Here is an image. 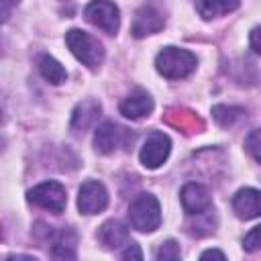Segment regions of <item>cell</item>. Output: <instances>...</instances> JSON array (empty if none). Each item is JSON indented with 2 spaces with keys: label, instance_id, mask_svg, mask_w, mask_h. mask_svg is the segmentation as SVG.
I'll use <instances>...</instances> for the list:
<instances>
[{
  "label": "cell",
  "instance_id": "1",
  "mask_svg": "<svg viewBox=\"0 0 261 261\" xmlns=\"http://www.w3.org/2000/svg\"><path fill=\"white\" fill-rule=\"evenodd\" d=\"M198 65V59L192 51L179 47H165L157 53L155 67L167 80H181L188 77Z\"/></svg>",
  "mask_w": 261,
  "mask_h": 261
},
{
  "label": "cell",
  "instance_id": "2",
  "mask_svg": "<svg viewBox=\"0 0 261 261\" xmlns=\"http://www.w3.org/2000/svg\"><path fill=\"white\" fill-rule=\"evenodd\" d=\"M130 226L139 232H153L161 224V208L155 196L139 194L128 206Z\"/></svg>",
  "mask_w": 261,
  "mask_h": 261
},
{
  "label": "cell",
  "instance_id": "3",
  "mask_svg": "<svg viewBox=\"0 0 261 261\" xmlns=\"http://www.w3.org/2000/svg\"><path fill=\"white\" fill-rule=\"evenodd\" d=\"M65 43H67L69 51L84 65H88L90 69H98L100 63L104 61V47H102V43L96 37H92V35H88V33H84L80 29L67 31Z\"/></svg>",
  "mask_w": 261,
  "mask_h": 261
},
{
  "label": "cell",
  "instance_id": "4",
  "mask_svg": "<svg viewBox=\"0 0 261 261\" xmlns=\"http://www.w3.org/2000/svg\"><path fill=\"white\" fill-rule=\"evenodd\" d=\"M27 198L35 206H41V208L51 210L55 214H61L65 210V204H67L65 188L59 181H43V184L31 188Z\"/></svg>",
  "mask_w": 261,
  "mask_h": 261
},
{
  "label": "cell",
  "instance_id": "5",
  "mask_svg": "<svg viewBox=\"0 0 261 261\" xmlns=\"http://www.w3.org/2000/svg\"><path fill=\"white\" fill-rule=\"evenodd\" d=\"M169 151H171L169 137L163 133H151L141 147L139 159L147 169H157L165 163V159L169 157Z\"/></svg>",
  "mask_w": 261,
  "mask_h": 261
},
{
  "label": "cell",
  "instance_id": "6",
  "mask_svg": "<svg viewBox=\"0 0 261 261\" xmlns=\"http://www.w3.org/2000/svg\"><path fill=\"white\" fill-rule=\"evenodd\" d=\"M84 14H86L88 22H92L94 27L104 31L106 35H116V31L120 27L118 8L112 2H90L86 6Z\"/></svg>",
  "mask_w": 261,
  "mask_h": 261
},
{
  "label": "cell",
  "instance_id": "7",
  "mask_svg": "<svg viewBox=\"0 0 261 261\" xmlns=\"http://www.w3.org/2000/svg\"><path fill=\"white\" fill-rule=\"evenodd\" d=\"M128 141L133 143V135L130 130L118 126L116 122H102L98 128H96V135H94V145L100 153L108 155V153H114L118 147L122 145H128Z\"/></svg>",
  "mask_w": 261,
  "mask_h": 261
},
{
  "label": "cell",
  "instance_id": "8",
  "mask_svg": "<svg viewBox=\"0 0 261 261\" xmlns=\"http://www.w3.org/2000/svg\"><path fill=\"white\" fill-rule=\"evenodd\" d=\"M108 206V192L100 181H86L77 194V208L82 214H98Z\"/></svg>",
  "mask_w": 261,
  "mask_h": 261
},
{
  "label": "cell",
  "instance_id": "9",
  "mask_svg": "<svg viewBox=\"0 0 261 261\" xmlns=\"http://www.w3.org/2000/svg\"><path fill=\"white\" fill-rule=\"evenodd\" d=\"M179 198H181L184 212L188 216H200V214L212 210V198H210L208 190L204 186H200V184H194V181L186 184L181 188Z\"/></svg>",
  "mask_w": 261,
  "mask_h": 261
},
{
  "label": "cell",
  "instance_id": "10",
  "mask_svg": "<svg viewBox=\"0 0 261 261\" xmlns=\"http://www.w3.org/2000/svg\"><path fill=\"white\" fill-rule=\"evenodd\" d=\"M165 20L161 16V12L153 6H143L137 10L135 14V20H133V27H130V33L135 39H143V37H149V35H155L163 29Z\"/></svg>",
  "mask_w": 261,
  "mask_h": 261
},
{
  "label": "cell",
  "instance_id": "11",
  "mask_svg": "<svg viewBox=\"0 0 261 261\" xmlns=\"http://www.w3.org/2000/svg\"><path fill=\"white\" fill-rule=\"evenodd\" d=\"M232 210L239 218L251 220L261 216V192L255 188H243L232 198Z\"/></svg>",
  "mask_w": 261,
  "mask_h": 261
},
{
  "label": "cell",
  "instance_id": "12",
  "mask_svg": "<svg viewBox=\"0 0 261 261\" xmlns=\"http://www.w3.org/2000/svg\"><path fill=\"white\" fill-rule=\"evenodd\" d=\"M120 112H122V116H126V118H130V120L145 118V116H149V114L153 112V98H151L145 90L137 88L135 92H130V94L122 100Z\"/></svg>",
  "mask_w": 261,
  "mask_h": 261
},
{
  "label": "cell",
  "instance_id": "13",
  "mask_svg": "<svg viewBox=\"0 0 261 261\" xmlns=\"http://www.w3.org/2000/svg\"><path fill=\"white\" fill-rule=\"evenodd\" d=\"M96 239L98 243L104 247V249H118L122 243H126L128 239V228L120 222V220H106L98 232H96Z\"/></svg>",
  "mask_w": 261,
  "mask_h": 261
},
{
  "label": "cell",
  "instance_id": "14",
  "mask_svg": "<svg viewBox=\"0 0 261 261\" xmlns=\"http://www.w3.org/2000/svg\"><path fill=\"white\" fill-rule=\"evenodd\" d=\"M100 104L96 100H84L73 108L71 114V130L73 133H84L88 130L100 116Z\"/></svg>",
  "mask_w": 261,
  "mask_h": 261
},
{
  "label": "cell",
  "instance_id": "15",
  "mask_svg": "<svg viewBox=\"0 0 261 261\" xmlns=\"http://www.w3.org/2000/svg\"><path fill=\"white\" fill-rule=\"evenodd\" d=\"M77 237L71 228H63L55 234L51 245V261H75Z\"/></svg>",
  "mask_w": 261,
  "mask_h": 261
},
{
  "label": "cell",
  "instance_id": "16",
  "mask_svg": "<svg viewBox=\"0 0 261 261\" xmlns=\"http://www.w3.org/2000/svg\"><path fill=\"white\" fill-rule=\"evenodd\" d=\"M37 63H39V71H41V75H43L49 84L59 86V84H63V82L67 80V71H65V67H63L57 59H53L51 55H41Z\"/></svg>",
  "mask_w": 261,
  "mask_h": 261
},
{
  "label": "cell",
  "instance_id": "17",
  "mask_svg": "<svg viewBox=\"0 0 261 261\" xmlns=\"http://www.w3.org/2000/svg\"><path fill=\"white\" fill-rule=\"evenodd\" d=\"M239 8V2H220V0H212V2H196V10L200 12V16L204 20L222 16L226 12H232Z\"/></svg>",
  "mask_w": 261,
  "mask_h": 261
},
{
  "label": "cell",
  "instance_id": "18",
  "mask_svg": "<svg viewBox=\"0 0 261 261\" xmlns=\"http://www.w3.org/2000/svg\"><path fill=\"white\" fill-rule=\"evenodd\" d=\"M212 116H214V120L220 124V126H232V124H237L243 116H245V110L243 108H239V106H226V104H218V106H214L212 108Z\"/></svg>",
  "mask_w": 261,
  "mask_h": 261
},
{
  "label": "cell",
  "instance_id": "19",
  "mask_svg": "<svg viewBox=\"0 0 261 261\" xmlns=\"http://www.w3.org/2000/svg\"><path fill=\"white\" fill-rule=\"evenodd\" d=\"M167 120L171 124H175L177 128L181 130H196V128H202V122L192 114V112H179V110H169L167 114Z\"/></svg>",
  "mask_w": 261,
  "mask_h": 261
},
{
  "label": "cell",
  "instance_id": "20",
  "mask_svg": "<svg viewBox=\"0 0 261 261\" xmlns=\"http://www.w3.org/2000/svg\"><path fill=\"white\" fill-rule=\"evenodd\" d=\"M155 261H181V253H179V245L173 239H167L159 245L157 253H155Z\"/></svg>",
  "mask_w": 261,
  "mask_h": 261
},
{
  "label": "cell",
  "instance_id": "21",
  "mask_svg": "<svg viewBox=\"0 0 261 261\" xmlns=\"http://www.w3.org/2000/svg\"><path fill=\"white\" fill-rule=\"evenodd\" d=\"M245 149H247V153H249L257 163H261V128H255V130H251V133L247 135V139H245Z\"/></svg>",
  "mask_w": 261,
  "mask_h": 261
},
{
  "label": "cell",
  "instance_id": "22",
  "mask_svg": "<svg viewBox=\"0 0 261 261\" xmlns=\"http://www.w3.org/2000/svg\"><path fill=\"white\" fill-rule=\"evenodd\" d=\"M243 247H245V251H249V253H253V251H261V224L255 226V228H251V230L245 234V239H243Z\"/></svg>",
  "mask_w": 261,
  "mask_h": 261
},
{
  "label": "cell",
  "instance_id": "23",
  "mask_svg": "<svg viewBox=\"0 0 261 261\" xmlns=\"http://www.w3.org/2000/svg\"><path fill=\"white\" fill-rule=\"evenodd\" d=\"M120 261H143V251L137 243H128L120 255Z\"/></svg>",
  "mask_w": 261,
  "mask_h": 261
},
{
  "label": "cell",
  "instance_id": "24",
  "mask_svg": "<svg viewBox=\"0 0 261 261\" xmlns=\"http://www.w3.org/2000/svg\"><path fill=\"white\" fill-rule=\"evenodd\" d=\"M249 43H251V49H253L257 55H261V27H255V29L251 31Z\"/></svg>",
  "mask_w": 261,
  "mask_h": 261
},
{
  "label": "cell",
  "instance_id": "25",
  "mask_svg": "<svg viewBox=\"0 0 261 261\" xmlns=\"http://www.w3.org/2000/svg\"><path fill=\"white\" fill-rule=\"evenodd\" d=\"M200 261H226V257L218 249H208V251H204L200 255Z\"/></svg>",
  "mask_w": 261,
  "mask_h": 261
},
{
  "label": "cell",
  "instance_id": "26",
  "mask_svg": "<svg viewBox=\"0 0 261 261\" xmlns=\"http://www.w3.org/2000/svg\"><path fill=\"white\" fill-rule=\"evenodd\" d=\"M6 261H37V259L31 255H10Z\"/></svg>",
  "mask_w": 261,
  "mask_h": 261
}]
</instances>
